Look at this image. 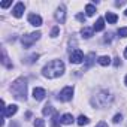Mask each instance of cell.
<instances>
[{"label": "cell", "mask_w": 127, "mask_h": 127, "mask_svg": "<svg viewBox=\"0 0 127 127\" xmlns=\"http://www.w3.org/2000/svg\"><path fill=\"white\" fill-rule=\"evenodd\" d=\"M64 73V63L61 60H52L49 61L48 64L43 66L42 69V75L48 79H54V78H58Z\"/></svg>", "instance_id": "6da1fadb"}, {"label": "cell", "mask_w": 127, "mask_h": 127, "mask_svg": "<svg viewBox=\"0 0 127 127\" xmlns=\"http://www.w3.org/2000/svg\"><path fill=\"white\" fill-rule=\"evenodd\" d=\"M11 91L14 94L15 99L18 100H26L27 99V79L26 78H18L12 82V87H11Z\"/></svg>", "instance_id": "7a4b0ae2"}, {"label": "cell", "mask_w": 127, "mask_h": 127, "mask_svg": "<svg viewBox=\"0 0 127 127\" xmlns=\"http://www.w3.org/2000/svg\"><path fill=\"white\" fill-rule=\"evenodd\" d=\"M111 100H112V97H111L109 91H108V90H100V91L91 99V105L96 106V108H103V106H106Z\"/></svg>", "instance_id": "3957f363"}, {"label": "cell", "mask_w": 127, "mask_h": 127, "mask_svg": "<svg viewBox=\"0 0 127 127\" xmlns=\"http://www.w3.org/2000/svg\"><path fill=\"white\" fill-rule=\"evenodd\" d=\"M40 36H42L40 32H33V33H30V34H27V36H23V37H21V43H23L24 48H30L36 40H39Z\"/></svg>", "instance_id": "277c9868"}, {"label": "cell", "mask_w": 127, "mask_h": 127, "mask_svg": "<svg viewBox=\"0 0 127 127\" xmlns=\"http://www.w3.org/2000/svg\"><path fill=\"white\" fill-rule=\"evenodd\" d=\"M72 97H73V87H70V85L64 87L58 93V100H61V102H69V100H72Z\"/></svg>", "instance_id": "5b68a950"}, {"label": "cell", "mask_w": 127, "mask_h": 127, "mask_svg": "<svg viewBox=\"0 0 127 127\" xmlns=\"http://www.w3.org/2000/svg\"><path fill=\"white\" fill-rule=\"evenodd\" d=\"M84 52L81 49H75L72 54H70V63H73V64H79V63L84 60Z\"/></svg>", "instance_id": "8992f818"}, {"label": "cell", "mask_w": 127, "mask_h": 127, "mask_svg": "<svg viewBox=\"0 0 127 127\" xmlns=\"http://www.w3.org/2000/svg\"><path fill=\"white\" fill-rule=\"evenodd\" d=\"M55 20L60 23V24H63L66 21V8L64 6H60V8H57V11H55Z\"/></svg>", "instance_id": "52a82bcc"}, {"label": "cell", "mask_w": 127, "mask_h": 127, "mask_svg": "<svg viewBox=\"0 0 127 127\" xmlns=\"http://www.w3.org/2000/svg\"><path fill=\"white\" fill-rule=\"evenodd\" d=\"M85 63H84V70H88L94 63H96V54L94 52H90L88 55H85Z\"/></svg>", "instance_id": "ba28073f"}, {"label": "cell", "mask_w": 127, "mask_h": 127, "mask_svg": "<svg viewBox=\"0 0 127 127\" xmlns=\"http://www.w3.org/2000/svg\"><path fill=\"white\" fill-rule=\"evenodd\" d=\"M24 9H26V6H24V3H21V2H18L15 6H14V11H12V14H14V17L15 18H21L23 17V14H24Z\"/></svg>", "instance_id": "9c48e42d"}, {"label": "cell", "mask_w": 127, "mask_h": 127, "mask_svg": "<svg viewBox=\"0 0 127 127\" xmlns=\"http://www.w3.org/2000/svg\"><path fill=\"white\" fill-rule=\"evenodd\" d=\"M27 20H29V23H30L32 26H34V27H40V26H42V18H40L37 14H30V15L27 17Z\"/></svg>", "instance_id": "30bf717a"}, {"label": "cell", "mask_w": 127, "mask_h": 127, "mask_svg": "<svg viewBox=\"0 0 127 127\" xmlns=\"http://www.w3.org/2000/svg\"><path fill=\"white\" fill-rule=\"evenodd\" d=\"M45 96H46V91H45L43 88L36 87V88L33 90V97H34V100H43Z\"/></svg>", "instance_id": "8fae6325"}, {"label": "cell", "mask_w": 127, "mask_h": 127, "mask_svg": "<svg viewBox=\"0 0 127 127\" xmlns=\"http://www.w3.org/2000/svg\"><path fill=\"white\" fill-rule=\"evenodd\" d=\"M17 111H18V106H17V105H9V106L6 108V111H5L3 117H12V115H15V114H17Z\"/></svg>", "instance_id": "7c38bea8"}, {"label": "cell", "mask_w": 127, "mask_h": 127, "mask_svg": "<svg viewBox=\"0 0 127 127\" xmlns=\"http://www.w3.org/2000/svg\"><path fill=\"white\" fill-rule=\"evenodd\" d=\"M2 63H3V66L8 67V69H12V67H14L12 63H11L9 58H8V55H6V51H5V49H2Z\"/></svg>", "instance_id": "4fadbf2b"}, {"label": "cell", "mask_w": 127, "mask_h": 127, "mask_svg": "<svg viewBox=\"0 0 127 127\" xmlns=\"http://www.w3.org/2000/svg\"><path fill=\"white\" fill-rule=\"evenodd\" d=\"M73 115L72 114H64V115H61V124H64V126H69L73 123Z\"/></svg>", "instance_id": "5bb4252c"}, {"label": "cell", "mask_w": 127, "mask_h": 127, "mask_svg": "<svg viewBox=\"0 0 127 127\" xmlns=\"http://www.w3.org/2000/svg\"><path fill=\"white\" fill-rule=\"evenodd\" d=\"M103 29H105V20H103V18H99V20L94 23L93 30H94V32H102Z\"/></svg>", "instance_id": "9a60e30c"}, {"label": "cell", "mask_w": 127, "mask_h": 127, "mask_svg": "<svg viewBox=\"0 0 127 127\" xmlns=\"http://www.w3.org/2000/svg\"><path fill=\"white\" fill-rule=\"evenodd\" d=\"M93 33H94L93 27H84V29L81 30V34H82L84 39H90V37L93 36Z\"/></svg>", "instance_id": "2e32d148"}, {"label": "cell", "mask_w": 127, "mask_h": 127, "mask_svg": "<svg viewBox=\"0 0 127 127\" xmlns=\"http://www.w3.org/2000/svg\"><path fill=\"white\" fill-rule=\"evenodd\" d=\"M97 61H99L100 66H109L111 64V57L109 55H100L97 58Z\"/></svg>", "instance_id": "e0dca14e"}, {"label": "cell", "mask_w": 127, "mask_h": 127, "mask_svg": "<svg viewBox=\"0 0 127 127\" xmlns=\"http://www.w3.org/2000/svg\"><path fill=\"white\" fill-rule=\"evenodd\" d=\"M105 18H106V21H108L109 24H115V23L118 21V17H117L115 14H112V12H106Z\"/></svg>", "instance_id": "ac0fdd59"}, {"label": "cell", "mask_w": 127, "mask_h": 127, "mask_svg": "<svg viewBox=\"0 0 127 127\" xmlns=\"http://www.w3.org/2000/svg\"><path fill=\"white\" fill-rule=\"evenodd\" d=\"M85 14H87V17H93V15L96 14L94 5H87V6H85Z\"/></svg>", "instance_id": "d6986e66"}, {"label": "cell", "mask_w": 127, "mask_h": 127, "mask_svg": "<svg viewBox=\"0 0 127 127\" xmlns=\"http://www.w3.org/2000/svg\"><path fill=\"white\" fill-rule=\"evenodd\" d=\"M76 123H78V126H87V124L90 123V120H88L85 115H79L78 120H76Z\"/></svg>", "instance_id": "ffe728a7"}, {"label": "cell", "mask_w": 127, "mask_h": 127, "mask_svg": "<svg viewBox=\"0 0 127 127\" xmlns=\"http://www.w3.org/2000/svg\"><path fill=\"white\" fill-rule=\"evenodd\" d=\"M37 58H39V54H33V55L27 57V58L24 60V63H26V64H33L34 61H37Z\"/></svg>", "instance_id": "44dd1931"}, {"label": "cell", "mask_w": 127, "mask_h": 127, "mask_svg": "<svg viewBox=\"0 0 127 127\" xmlns=\"http://www.w3.org/2000/svg\"><path fill=\"white\" fill-rule=\"evenodd\" d=\"M52 111H54V109H52V106H51V105H46V106L42 109V114H43V115H51V114H52Z\"/></svg>", "instance_id": "7402d4cb"}, {"label": "cell", "mask_w": 127, "mask_h": 127, "mask_svg": "<svg viewBox=\"0 0 127 127\" xmlns=\"http://www.w3.org/2000/svg\"><path fill=\"white\" fill-rule=\"evenodd\" d=\"M58 123H61V118H60V115L55 112V114H54V117H52V126H54V127H57V126H58Z\"/></svg>", "instance_id": "603a6c76"}, {"label": "cell", "mask_w": 127, "mask_h": 127, "mask_svg": "<svg viewBox=\"0 0 127 127\" xmlns=\"http://www.w3.org/2000/svg\"><path fill=\"white\" fill-rule=\"evenodd\" d=\"M118 36H120V37H127V27L118 29Z\"/></svg>", "instance_id": "cb8c5ba5"}, {"label": "cell", "mask_w": 127, "mask_h": 127, "mask_svg": "<svg viewBox=\"0 0 127 127\" xmlns=\"http://www.w3.org/2000/svg\"><path fill=\"white\" fill-rule=\"evenodd\" d=\"M34 127H45V121L42 118H36L34 120Z\"/></svg>", "instance_id": "d4e9b609"}, {"label": "cell", "mask_w": 127, "mask_h": 127, "mask_svg": "<svg viewBox=\"0 0 127 127\" xmlns=\"http://www.w3.org/2000/svg\"><path fill=\"white\" fill-rule=\"evenodd\" d=\"M123 121V117H121V114H117L114 118H112V123L114 124H118V123H121Z\"/></svg>", "instance_id": "484cf974"}, {"label": "cell", "mask_w": 127, "mask_h": 127, "mask_svg": "<svg viewBox=\"0 0 127 127\" xmlns=\"http://www.w3.org/2000/svg\"><path fill=\"white\" fill-rule=\"evenodd\" d=\"M58 36V27H54L51 30V37H57Z\"/></svg>", "instance_id": "4316f807"}, {"label": "cell", "mask_w": 127, "mask_h": 127, "mask_svg": "<svg viewBox=\"0 0 127 127\" xmlns=\"http://www.w3.org/2000/svg\"><path fill=\"white\" fill-rule=\"evenodd\" d=\"M11 5H12L11 0H8V2H2V3H0V6H2V8H9Z\"/></svg>", "instance_id": "83f0119b"}, {"label": "cell", "mask_w": 127, "mask_h": 127, "mask_svg": "<svg viewBox=\"0 0 127 127\" xmlns=\"http://www.w3.org/2000/svg\"><path fill=\"white\" fill-rule=\"evenodd\" d=\"M111 40H112V33H108V34L105 36V42H106V43H109Z\"/></svg>", "instance_id": "f1b7e54d"}, {"label": "cell", "mask_w": 127, "mask_h": 127, "mask_svg": "<svg viewBox=\"0 0 127 127\" xmlns=\"http://www.w3.org/2000/svg\"><path fill=\"white\" fill-rule=\"evenodd\" d=\"M76 18H78L81 23H85V15H82V14H78V15H76Z\"/></svg>", "instance_id": "f546056e"}, {"label": "cell", "mask_w": 127, "mask_h": 127, "mask_svg": "<svg viewBox=\"0 0 127 127\" xmlns=\"http://www.w3.org/2000/svg\"><path fill=\"white\" fill-rule=\"evenodd\" d=\"M114 60H115V61H114V66H115V67H118V66H121V60H120L118 57H117V58H114Z\"/></svg>", "instance_id": "4dcf8cb0"}, {"label": "cell", "mask_w": 127, "mask_h": 127, "mask_svg": "<svg viewBox=\"0 0 127 127\" xmlns=\"http://www.w3.org/2000/svg\"><path fill=\"white\" fill-rule=\"evenodd\" d=\"M96 127H108V123H105V121H100V123H97V126Z\"/></svg>", "instance_id": "1f68e13d"}, {"label": "cell", "mask_w": 127, "mask_h": 127, "mask_svg": "<svg viewBox=\"0 0 127 127\" xmlns=\"http://www.w3.org/2000/svg\"><path fill=\"white\" fill-rule=\"evenodd\" d=\"M124 57H126V58H127V48H126V49H124Z\"/></svg>", "instance_id": "d6a6232c"}, {"label": "cell", "mask_w": 127, "mask_h": 127, "mask_svg": "<svg viewBox=\"0 0 127 127\" xmlns=\"http://www.w3.org/2000/svg\"><path fill=\"white\" fill-rule=\"evenodd\" d=\"M124 84L127 85V75H126V78H124Z\"/></svg>", "instance_id": "836d02e7"}, {"label": "cell", "mask_w": 127, "mask_h": 127, "mask_svg": "<svg viewBox=\"0 0 127 127\" xmlns=\"http://www.w3.org/2000/svg\"><path fill=\"white\" fill-rule=\"evenodd\" d=\"M126 17H127V9H126Z\"/></svg>", "instance_id": "e575fe53"}]
</instances>
